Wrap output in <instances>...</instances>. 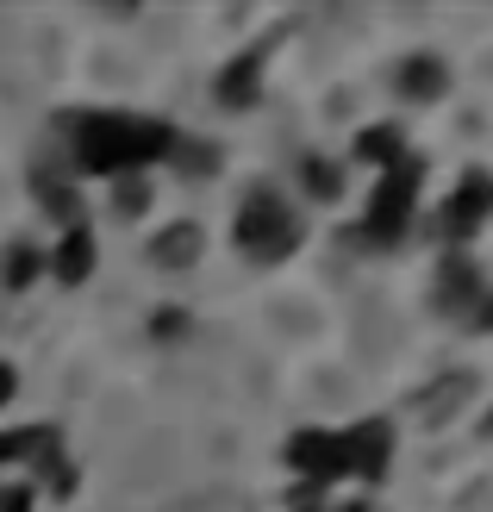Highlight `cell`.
<instances>
[{
	"mask_svg": "<svg viewBox=\"0 0 493 512\" xmlns=\"http://www.w3.org/2000/svg\"><path fill=\"white\" fill-rule=\"evenodd\" d=\"M7 394H13V369H7V363H0V400H7Z\"/></svg>",
	"mask_w": 493,
	"mask_h": 512,
	"instance_id": "11",
	"label": "cell"
},
{
	"mask_svg": "<svg viewBox=\"0 0 493 512\" xmlns=\"http://www.w3.org/2000/svg\"><path fill=\"white\" fill-rule=\"evenodd\" d=\"M356 150L369 163H400V125H369V132L356 138Z\"/></svg>",
	"mask_w": 493,
	"mask_h": 512,
	"instance_id": "8",
	"label": "cell"
},
{
	"mask_svg": "<svg viewBox=\"0 0 493 512\" xmlns=\"http://www.w3.org/2000/svg\"><path fill=\"white\" fill-rule=\"evenodd\" d=\"M50 269H57V281H88V269H94V238L82 232V225H75V232L57 244V256H50Z\"/></svg>",
	"mask_w": 493,
	"mask_h": 512,
	"instance_id": "5",
	"label": "cell"
},
{
	"mask_svg": "<svg viewBox=\"0 0 493 512\" xmlns=\"http://www.w3.org/2000/svg\"><path fill=\"white\" fill-rule=\"evenodd\" d=\"M487 213H493V182H487V175H469V182L456 188V200L444 207V232L450 238H469Z\"/></svg>",
	"mask_w": 493,
	"mask_h": 512,
	"instance_id": "4",
	"label": "cell"
},
{
	"mask_svg": "<svg viewBox=\"0 0 493 512\" xmlns=\"http://www.w3.org/2000/svg\"><path fill=\"white\" fill-rule=\"evenodd\" d=\"M169 150V132L157 119H119V113H100V119H82L75 132V163L82 169H100V175H119V169H138L150 157Z\"/></svg>",
	"mask_w": 493,
	"mask_h": 512,
	"instance_id": "1",
	"label": "cell"
},
{
	"mask_svg": "<svg viewBox=\"0 0 493 512\" xmlns=\"http://www.w3.org/2000/svg\"><path fill=\"white\" fill-rule=\"evenodd\" d=\"M44 269V250H32V244H13V256H7V281L19 288V281H32Z\"/></svg>",
	"mask_w": 493,
	"mask_h": 512,
	"instance_id": "9",
	"label": "cell"
},
{
	"mask_svg": "<svg viewBox=\"0 0 493 512\" xmlns=\"http://www.w3.org/2000/svg\"><path fill=\"white\" fill-rule=\"evenodd\" d=\"M194 256H200V225H194V219L169 225V232L157 238V263H163V269H188Z\"/></svg>",
	"mask_w": 493,
	"mask_h": 512,
	"instance_id": "6",
	"label": "cell"
},
{
	"mask_svg": "<svg viewBox=\"0 0 493 512\" xmlns=\"http://www.w3.org/2000/svg\"><path fill=\"white\" fill-rule=\"evenodd\" d=\"M294 238H300V219H294V207L281 194H250L244 200V213H238V244L244 250H256V256H281V250H294Z\"/></svg>",
	"mask_w": 493,
	"mask_h": 512,
	"instance_id": "2",
	"label": "cell"
},
{
	"mask_svg": "<svg viewBox=\"0 0 493 512\" xmlns=\"http://www.w3.org/2000/svg\"><path fill=\"white\" fill-rule=\"evenodd\" d=\"M0 512H32V494H25V488H7V494H0Z\"/></svg>",
	"mask_w": 493,
	"mask_h": 512,
	"instance_id": "10",
	"label": "cell"
},
{
	"mask_svg": "<svg viewBox=\"0 0 493 512\" xmlns=\"http://www.w3.org/2000/svg\"><path fill=\"white\" fill-rule=\"evenodd\" d=\"M444 82H450V69L437 63V57H412V63L400 69V88H406L412 100H431V94H444Z\"/></svg>",
	"mask_w": 493,
	"mask_h": 512,
	"instance_id": "7",
	"label": "cell"
},
{
	"mask_svg": "<svg viewBox=\"0 0 493 512\" xmlns=\"http://www.w3.org/2000/svg\"><path fill=\"white\" fill-rule=\"evenodd\" d=\"M412 194H419V169L406 163L400 175H387L381 194H375V213H369V232H375V238H387V232H400V225H406Z\"/></svg>",
	"mask_w": 493,
	"mask_h": 512,
	"instance_id": "3",
	"label": "cell"
},
{
	"mask_svg": "<svg viewBox=\"0 0 493 512\" xmlns=\"http://www.w3.org/2000/svg\"><path fill=\"white\" fill-rule=\"evenodd\" d=\"M13 444H19V438H0V456H13Z\"/></svg>",
	"mask_w": 493,
	"mask_h": 512,
	"instance_id": "12",
	"label": "cell"
}]
</instances>
